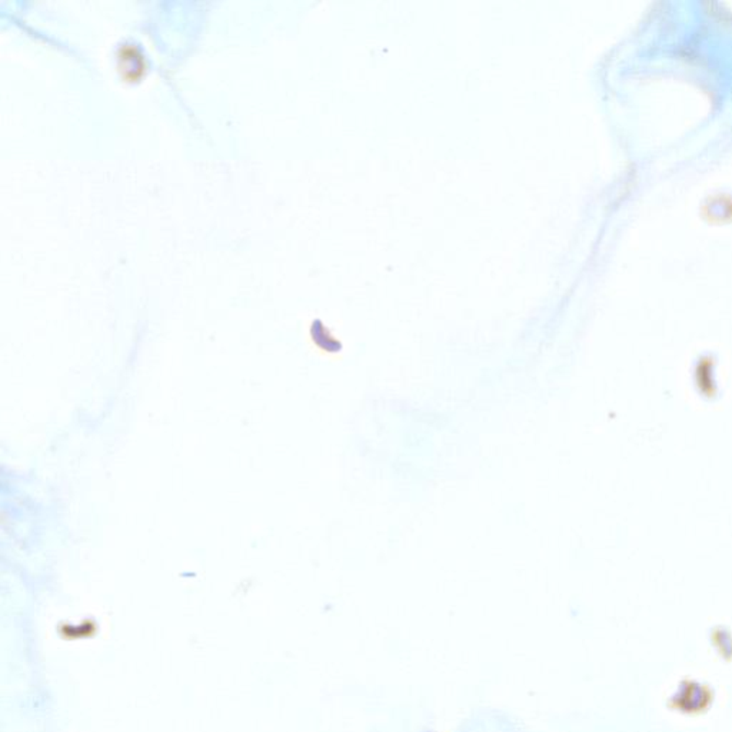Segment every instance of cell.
Segmentation results:
<instances>
[{"mask_svg":"<svg viewBox=\"0 0 732 732\" xmlns=\"http://www.w3.org/2000/svg\"><path fill=\"white\" fill-rule=\"evenodd\" d=\"M120 70L126 73V78H139V72L143 70V59L135 45H125L119 51Z\"/></svg>","mask_w":732,"mask_h":732,"instance_id":"cell-1","label":"cell"}]
</instances>
